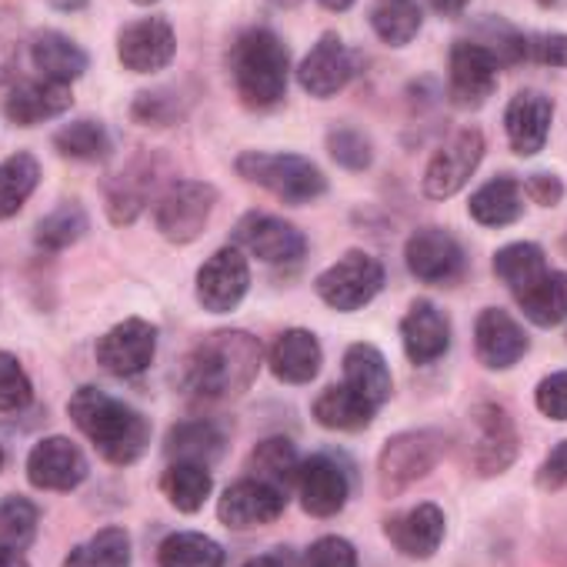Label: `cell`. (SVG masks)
Wrapping results in <instances>:
<instances>
[{"instance_id": "1", "label": "cell", "mask_w": 567, "mask_h": 567, "mask_svg": "<svg viewBox=\"0 0 567 567\" xmlns=\"http://www.w3.org/2000/svg\"><path fill=\"white\" fill-rule=\"evenodd\" d=\"M260 371V341L247 331L207 334L184 361V391L194 401L240 398Z\"/></svg>"}, {"instance_id": "2", "label": "cell", "mask_w": 567, "mask_h": 567, "mask_svg": "<svg viewBox=\"0 0 567 567\" xmlns=\"http://www.w3.org/2000/svg\"><path fill=\"white\" fill-rule=\"evenodd\" d=\"M68 411L71 421L81 427V434L97 447V454L107 464L127 467L141 461V454L151 444L147 417L97 388H78Z\"/></svg>"}, {"instance_id": "3", "label": "cell", "mask_w": 567, "mask_h": 567, "mask_svg": "<svg viewBox=\"0 0 567 567\" xmlns=\"http://www.w3.org/2000/svg\"><path fill=\"white\" fill-rule=\"evenodd\" d=\"M291 54L267 28L244 31L230 48V78L250 111H270L288 94Z\"/></svg>"}, {"instance_id": "4", "label": "cell", "mask_w": 567, "mask_h": 567, "mask_svg": "<svg viewBox=\"0 0 567 567\" xmlns=\"http://www.w3.org/2000/svg\"><path fill=\"white\" fill-rule=\"evenodd\" d=\"M237 174L288 204H311L328 190V177L321 174V167L298 154L247 151L237 157Z\"/></svg>"}, {"instance_id": "5", "label": "cell", "mask_w": 567, "mask_h": 567, "mask_svg": "<svg viewBox=\"0 0 567 567\" xmlns=\"http://www.w3.org/2000/svg\"><path fill=\"white\" fill-rule=\"evenodd\" d=\"M444 434L437 431H404L394 434L378 457V487L384 497H398L414 481L427 477L444 457Z\"/></svg>"}, {"instance_id": "6", "label": "cell", "mask_w": 567, "mask_h": 567, "mask_svg": "<svg viewBox=\"0 0 567 567\" xmlns=\"http://www.w3.org/2000/svg\"><path fill=\"white\" fill-rule=\"evenodd\" d=\"M315 288H318V298L328 308L351 315V311H361L364 305H371L381 295L384 267L368 250H348L341 260H334L328 270L318 274Z\"/></svg>"}, {"instance_id": "7", "label": "cell", "mask_w": 567, "mask_h": 567, "mask_svg": "<svg viewBox=\"0 0 567 567\" xmlns=\"http://www.w3.org/2000/svg\"><path fill=\"white\" fill-rule=\"evenodd\" d=\"M214 204H217V190L210 184H204V181H177L161 194V200L154 207V224H157L164 240L190 244L207 227V220L214 214Z\"/></svg>"}, {"instance_id": "8", "label": "cell", "mask_w": 567, "mask_h": 567, "mask_svg": "<svg viewBox=\"0 0 567 567\" xmlns=\"http://www.w3.org/2000/svg\"><path fill=\"white\" fill-rule=\"evenodd\" d=\"M467 461L481 477L504 474L517 457V427L501 404H477L467 417Z\"/></svg>"}, {"instance_id": "9", "label": "cell", "mask_w": 567, "mask_h": 567, "mask_svg": "<svg viewBox=\"0 0 567 567\" xmlns=\"http://www.w3.org/2000/svg\"><path fill=\"white\" fill-rule=\"evenodd\" d=\"M234 247L264 264H298L308 250V240L295 224L250 210L234 227Z\"/></svg>"}, {"instance_id": "10", "label": "cell", "mask_w": 567, "mask_h": 567, "mask_svg": "<svg viewBox=\"0 0 567 567\" xmlns=\"http://www.w3.org/2000/svg\"><path fill=\"white\" fill-rule=\"evenodd\" d=\"M484 157V134L477 127H464L457 131L427 164L424 171V194L431 200H447L454 197L467 181L471 174L477 171Z\"/></svg>"}, {"instance_id": "11", "label": "cell", "mask_w": 567, "mask_h": 567, "mask_svg": "<svg viewBox=\"0 0 567 567\" xmlns=\"http://www.w3.org/2000/svg\"><path fill=\"white\" fill-rule=\"evenodd\" d=\"M250 288V267L240 247H220L197 270V301L210 315L234 311Z\"/></svg>"}, {"instance_id": "12", "label": "cell", "mask_w": 567, "mask_h": 567, "mask_svg": "<svg viewBox=\"0 0 567 567\" xmlns=\"http://www.w3.org/2000/svg\"><path fill=\"white\" fill-rule=\"evenodd\" d=\"M284 507H288V491L247 477L224 491V497L217 501V517L230 530H250L274 524L284 514Z\"/></svg>"}, {"instance_id": "13", "label": "cell", "mask_w": 567, "mask_h": 567, "mask_svg": "<svg viewBox=\"0 0 567 567\" xmlns=\"http://www.w3.org/2000/svg\"><path fill=\"white\" fill-rule=\"evenodd\" d=\"M154 354H157V331L141 318L121 321L97 341V364L114 378L144 374Z\"/></svg>"}, {"instance_id": "14", "label": "cell", "mask_w": 567, "mask_h": 567, "mask_svg": "<svg viewBox=\"0 0 567 567\" xmlns=\"http://www.w3.org/2000/svg\"><path fill=\"white\" fill-rule=\"evenodd\" d=\"M501 61L487 44L457 41L451 48V101L457 107H481L497 87Z\"/></svg>"}, {"instance_id": "15", "label": "cell", "mask_w": 567, "mask_h": 567, "mask_svg": "<svg viewBox=\"0 0 567 567\" xmlns=\"http://www.w3.org/2000/svg\"><path fill=\"white\" fill-rule=\"evenodd\" d=\"M408 270L424 284H454L464 274V250L454 234L441 227H421L404 247Z\"/></svg>"}, {"instance_id": "16", "label": "cell", "mask_w": 567, "mask_h": 567, "mask_svg": "<svg viewBox=\"0 0 567 567\" xmlns=\"http://www.w3.org/2000/svg\"><path fill=\"white\" fill-rule=\"evenodd\" d=\"M174 54H177V41L164 18L134 21L117 34V58L134 74L164 71L174 61Z\"/></svg>"}, {"instance_id": "17", "label": "cell", "mask_w": 567, "mask_h": 567, "mask_svg": "<svg viewBox=\"0 0 567 567\" xmlns=\"http://www.w3.org/2000/svg\"><path fill=\"white\" fill-rule=\"evenodd\" d=\"M354 74H358V54L338 34H324L298 68V81L311 97H334L351 84Z\"/></svg>"}, {"instance_id": "18", "label": "cell", "mask_w": 567, "mask_h": 567, "mask_svg": "<svg viewBox=\"0 0 567 567\" xmlns=\"http://www.w3.org/2000/svg\"><path fill=\"white\" fill-rule=\"evenodd\" d=\"M28 481L41 491H74L87 481V457L68 437H44L28 454Z\"/></svg>"}, {"instance_id": "19", "label": "cell", "mask_w": 567, "mask_h": 567, "mask_svg": "<svg viewBox=\"0 0 567 567\" xmlns=\"http://www.w3.org/2000/svg\"><path fill=\"white\" fill-rule=\"evenodd\" d=\"M298 491L308 514L334 517L338 511H344L351 497V481L331 454H311L298 467Z\"/></svg>"}, {"instance_id": "20", "label": "cell", "mask_w": 567, "mask_h": 567, "mask_svg": "<svg viewBox=\"0 0 567 567\" xmlns=\"http://www.w3.org/2000/svg\"><path fill=\"white\" fill-rule=\"evenodd\" d=\"M74 104L71 84H58L48 78L18 81L4 97V117L18 127H38L51 117H61Z\"/></svg>"}, {"instance_id": "21", "label": "cell", "mask_w": 567, "mask_h": 567, "mask_svg": "<svg viewBox=\"0 0 567 567\" xmlns=\"http://www.w3.org/2000/svg\"><path fill=\"white\" fill-rule=\"evenodd\" d=\"M474 348L484 368L491 371H507L527 354V334L524 328L501 308L481 311L474 324Z\"/></svg>"}, {"instance_id": "22", "label": "cell", "mask_w": 567, "mask_h": 567, "mask_svg": "<svg viewBox=\"0 0 567 567\" xmlns=\"http://www.w3.org/2000/svg\"><path fill=\"white\" fill-rule=\"evenodd\" d=\"M550 117H554L550 97H544L540 91H520L504 111V131H507L514 154L534 157L537 151H544Z\"/></svg>"}, {"instance_id": "23", "label": "cell", "mask_w": 567, "mask_h": 567, "mask_svg": "<svg viewBox=\"0 0 567 567\" xmlns=\"http://www.w3.org/2000/svg\"><path fill=\"white\" fill-rule=\"evenodd\" d=\"M401 341L411 364H434L451 348V321L431 301H414L401 321Z\"/></svg>"}, {"instance_id": "24", "label": "cell", "mask_w": 567, "mask_h": 567, "mask_svg": "<svg viewBox=\"0 0 567 567\" xmlns=\"http://www.w3.org/2000/svg\"><path fill=\"white\" fill-rule=\"evenodd\" d=\"M388 540L414 560L434 557V550L444 540V511L437 504H417L384 524Z\"/></svg>"}, {"instance_id": "25", "label": "cell", "mask_w": 567, "mask_h": 567, "mask_svg": "<svg viewBox=\"0 0 567 567\" xmlns=\"http://www.w3.org/2000/svg\"><path fill=\"white\" fill-rule=\"evenodd\" d=\"M321 344L311 331L305 328H291V331H284L274 348H270V371L277 381L284 384H311L321 371Z\"/></svg>"}, {"instance_id": "26", "label": "cell", "mask_w": 567, "mask_h": 567, "mask_svg": "<svg viewBox=\"0 0 567 567\" xmlns=\"http://www.w3.org/2000/svg\"><path fill=\"white\" fill-rule=\"evenodd\" d=\"M31 61L41 78L58 84H74L87 71V54L61 31H44L31 41Z\"/></svg>"}, {"instance_id": "27", "label": "cell", "mask_w": 567, "mask_h": 567, "mask_svg": "<svg viewBox=\"0 0 567 567\" xmlns=\"http://www.w3.org/2000/svg\"><path fill=\"white\" fill-rule=\"evenodd\" d=\"M344 384L381 408L391 398V371L374 344H351L344 354Z\"/></svg>"}, {"instance_id": "28", "label": "cell", "mask_w": 567, "mask_h": 567, "mask_svg": "<svg viewBox=\"0 0 567 567\" xmlns=\"http://www.w3.org/2000/svg\"><path fill=\"white\" fill-rule=\"evenodd\" d=\"M224 444H227V437L214 421H184L167 431L164 454L171 461H190V464L210 467L224 454Z\"/></svg>"}, {"instance_id": "29", "label": "cell", "mask_w": 567, "mask_h": 567, "mask_svg": "<svg viewBox=\"0 0 567 567\" xmlns=\"http://www.w3.org/2000/svg\"><path fill=\"white\" fill-rule=\"evenodd\" d=\"M467 210L484 227H507V224H514L524 214L520 184L511 174H501V177L487 181L481 190H474Z\"/></svg>"}, {"instance_id": "30", "label": "cell", "mask_w": 567, "mask_h": 567, "mask_svg": "<svg viewBox=\"0 0 567 567\" xmlns=\"http://www.w3.org/2000/svg\"><path fill=\"white\" fill-rule=\"evenodd\" d=\"M524 318L537 328H557L567 318V274L547 270L524 295H517Z\"/></svg>"}, {"instance_id": "31", "label": "cell", "mask_w": 567, "mask_h": 567, "mask_svg": "<svg viewBox=\"0 0 567 567\" xmlns=\"http://www.w3.org/2000/svg\"><path fill=\"white\" fill-rule=\"evenodd\" d=\"M374 414H378V408L368 398H361L358 391H351L348 384H334L315 401L318 424H324L331 431H364L374 421Z\"/></svg>"}, {"instance_id": "32", "label": "cell", "mask_w": 567, "mask_h": 567, "mask_svg": "<svg viewBox=\"0 0 567 567\" xmlns=\"http://www.w3.org/2000/svg\"><path fill=\"white\" fill-rule=\"evenodd\" d=\"M154 187V171L144 164H134L127 171H121L117 177L107 181V214L114 224H134L137 214L147 207Z\"/></svg>"}, {"instance_id": "33", "label": "cell", "mask_w": 567, "mask_h": 567, "mask_svg": "<svg viewBox=\"0 0 567 567\" xmlns=\"http://www.w3.org/2000/svg\"><path fill=\"white\" fill-rule=\"evenodd\" d=\"M161 491L164 497L184 511V514H194L204 507V501L210 497L214 491V477L204 464H190V461H171V467L164 471L161 477Z\"/></svg>"}, {"instance_id": "34", "label": "cell", "mask_w": 567, "mask_h": 567, "mask_svg": "<svg viewBox=\"0 0 567 567\" xmlns=\"http://www.w3.org/2000/svg\"><path fill=\"white\" fill-rule=\"evenodd\" d=\"M161 567H224V547L197 530H177L157 547Z\"/></svg>"}, {"instance_id": "35", "label": "cell", "mask_w": 567, "mask_h": 567, "mask_svg": "<svg viewBox=\"0 0 567 567\" xmlns=\"http://www.w3.org/2000/svg\"><path fill=\"white\" fill-rule=\"evenodd\" d=\"M494 274L507 284L511 295H524L537 277L547 274V260H544V250L537 244H527V240H517V244H507L494 254Z\"/></svg>"}, {"instance_id": "36", "label": "cell", "mask_w": 567, "mask_h": 567, "mask_svg": "<svg viewBox=\"0 0 567 567\" xmlns=\"http://www.w3.org/2000/svg\"><path fill=\"white\" fill-rule=\"evenodd\" d=\"M298 451L288 437H267L250 451V471L257 481L274 484L280 491H288L291 484H298Z\"/></svg>"}, {"instance_id": "37", "label": "cell", "mask_w": 567, "mask_h": 567, "mask_svg": "<svg viewBox=\"0 0 567 567\" xmlns=\"http://www.w3.org/2000/svg\"><path fill=\"white\" fill-rule=\"evenodd\" d=\"M494 58L504 61H534L547 68H567V34H511L491 48Z\"/></svg>"}, {"instance_id": "38", "label": "cell", "mask_w": 567, "mask_h": 567, "mask_svg": "<svg viewBox=\"0 0 567 567\" xmlns=\"http://www.w3.org/2000/svg\"><path fill=\"white\" fill-rule=\"evenodd\" d=\"M421 24H424V14L417 8V0H378L371 11L374 34L391 48L411 44L417 38Z\"/></svg>"}, {"instance_id": "39", "label": "cell", "mask_w": 567, "mask_h": 567, "mask_svg": "<svg viewBox=\"0 0 567 567\" xmlns=\"http://www.w3.org/2000/svg\"><path fill=\"white\" fill-rule=\"evenodd\" d=\"M64 567H131V537L124 527H104L84 544H78Z\"/></svg>"}, {"instance_id": "40", "label": "cell", "mask_w": 567, "mask_h": 567, "mask_svg": "<svg viewBox=\"0 0 567 567\" xmlns=\"http://www.w3.org/2000/svg\"><path fill=\"white\" fill-rule=\"evenodd\" d=\"M41 181V164L31 154H14L0 164V220L14 217L28 197L38 190Z\"/></svg>"}, {"instance_id": "41", "label": "cell", "mask_w": 567, "mask_h": 567, "mask_svg": "<svg viewBox=\"0 0 567 567\" xmlns=\"http://www.w3.org/2000/svg\"><path fill=\"white\" fill-rule=\"evenodd\" d=\"M54 147L74 161H104L114 144L101 121H74L54 134Z\"/></svg>"}, {"instance_id": "42", "label": "cell", "mask_w": 567, "mask_h": 567, "mask_svg": "<svg viewBox=\"0 0 567 567\" xmlns=\"http://www.w3.org/2000/svg\"><path fill=\"white\" fill-rule=\"evenodd\" d=\"M84 230H87V214H84V207L81 204H74V200H68V204H61L54 214H48L41 224H38V247H44V250H64V247H71V244H78L81 237H84Z\"/></svg>"}, {"instance_id": "43", "label": "cell", "mask_w": 567, "mask_h": 567, "mask_svg": "<svg viewBox=\"0 0 567 567\" xmlns=\"http://www.w3.org/2000/svg\"><path fill=\"white\" fill-rule=\"evenodd\" d=\"M38 537V507L28 497H8L0 504V547L24 550Z\"/></svg>"}, {"instance_id": "44", "label": "cell", "mask_w": 567, "mask_h": 567, "mask_svg": "<svg viewBox=\"0 0 567 567\" xmlns=\"http://www.w3.org/2000/svg\"><path fill=\"white\" fill-rule=\"evenodd\" d=\"M34 398V384L28 378V371L21 368V361L8 351H0V411L14 414L24 411Z\"/></svg>"}, {"instance_id": "45", "label": "cell", "mask_w": 567, "mask_h": 567, "mask_svg": "<svg viewBox=\"0 0 567 567\" xmlns=\"http://www.w3.org/2000/svg\"><path fill=\"white\" fill-rule=\"evenodd\" d=\"M328 151H331V157H334L341 167H348V171H364V167H371V161H374L371 141H368L361 131H351V127L331 131V134H328Z\"/></svg>"}, {"instance_id": "46", "label": "cell", "mask_w": 567, "mask_h": 567, "mask_svg": "<svg viewBox=\"0 0 567 567\" xmlns=\"http://www.w3.org/2000/svg\"><path fill=\"white\" fill-rule=\"evenodd\" d=\"M305 567H358V550L348 537L328 534L305 550Z\"/></svg>"}, {"instance_id": "47", "label": "cell", "mask_w": 567, "mask_h": 567, "mask_svg": "<svg viewBox=\"0 0 567 567\" xmlns=\"http://www.w3.org/2000/svg\"><path fill=\"white\" fill-rule=\"evenodd\" d=\"M537 411L550 421H567V371H557V374H547L540 384H537Z\"/></svg>"}, {"instance_id": "48", "label": "cell", "mask_w": 567, "mask_h": 567, "mask_svg": "<svg viewBox=\"0 0 567 567\" xmlns=\"http://www.w3.org/2000/svg\"><path fill=\"white\" fill-rule=\"evenodd\" d=\"M21 34H24V28H21L18 14L0 11V84H4L14 74V68H18Z\"/></svg>"}, {"instance_id": "49", "label": "cell", "mask_w": 567, "mask_h": 567, "mask_svg": "<svg viewBox=\"0 0 567 567\" xmlns=\"http://www.w3.org/2000/svg\"><path fill=\"white\" fill-rule=\"evenodd\" d=\"M177 114H181V111H177V101H174L171 91H154V94L147 91V94H141L137 104H134V117L144 121V124H157V127L171 124Z\"/></svg>"}, {"instance_id": "50", "label": "cell", "mask_w": 567, "mask_h": 567, "mask_svg": "<svg viewBox=\"0 0 567 567\" xmlns=\"http://www.w3.org/2000/svg\"><path fill=\"white\" fill-rule=\"evenodd\" d=\"M524 190H527V197L534 200V204H540V207H554L560 197H564V184H560V177L557 174H530L527 177V184H524Z\"/></svg>"}, {"instance_id": "51", "label": "cell", "mask_w": 567, "mask_h": 567, "mask_svg": "<svg viewBox=\"0 0 567 567\" xmlns=\"http://www.w3.org/2000/svg\"><path fill=\"white\" fill-rule=\"evenodd\" d=\"M537 484L554 491V487H564L567 484V441H560L540 464L537 471Z\"/></svg>"}, {"instance_id": "52", "label": "cell", "mask_w": 567, "mask_h": 567, "mask_svg": "<svg viewBox=\"0 0 567 567\" xmlns=\"http://www.w3.org/2000/svg\"><path fill=\"white\" fill-rule=\"evenodd\" d=\"M244 567H295V550L291 547H274L260 557H250Z\"/></svg>"}, {"instance_id": "53", "label": "cell", "mask_w": 567, "mask_h": 567, "mask_svg": "<svg viewBox=\"0 0 567 567\" xmlns=\"http://www.w3.org/2000/svg\"><path fill=\"white\" fill-rule=\"evenodd\" d=\"M471 4V0H431V8L437 11V14H444V18H457V14H464V8Z\"/></svg>"}, {"instance_id": "54", "label": "cell", "mask_w": 567, "mask_h": 567, "mask_svg": "<svg viewBox=\"0 0 567 567\" xmlns=\"http://www.w3.org/2000/svg\"><path fill=\"white\" fill-rule=\"evenodd\" d=\"M0 567H31L28 557L14 547H0Z\"/></svg>"}, {"instance_id": "55", "label": "cell", "mask_w": 567, "mask_h": 567, "mask_svg": "<svg viewBox=\"0 0 567 567\" xmlns=\"http://www.w3.org/2000/svg\"><path fill=\"white\" fill-rule=\"evenodd\" d=\"M51 4L58 8V11H81L87 0H51Z\"/></svg>"}, {"instance_id": "56", "label": "cell", "mask_w": 567, "mask_h": 567, "mask_svg": "<svg viewBox=\"0 0 567 567\" xmlns=\"http://www.w3.org/2000/svg\"><path fill=\"white\" fill-rule=\"evenodd\" d=\"M318 4H321V8H328V11H334V14H338V11H348V8H351V4H354V0H318Z\"/></svg>"}, {"instance_id": "57", "label": "cell", "mask_w": 567, "mask_h": 567, "mask_svg": "<svg viewBox=\"0 0 567 567\" xmlns=\"http://www.w3.org/2000/svg\"><path fill=\"white\" fill-rule=\"evenodd\" d=\"M274 4H298V0H274Z\"/></svg>"}, {"instance_id": "58", "label": "cell", "mask_w": 567, "mask_h": 567, "mask_svg": "<svg viewBox=\"0 0 567 567\" xmlns=\"http://www.w3.org/2000/svg\"><path fill=\"white\" fill-rule=\"evenodd\" d=\"M134 4H157V0H134Z\"/></svg>"}, {"instance_id": "59", "label": "cell", "mask_w": 567, "mask_h": 567, "mask_svg": "<svg viewBox=\"0 0 567 567\" xmlns=\"http://www.w3.org/2000/svg\"><path fill=\"white\" fill-rule=\"evenodd\" d=\"M0 467H4V447H0Z\"/></svg>"}, {"instance_id": "60", "label": "cell", "mask_w": 567, "mask_h": 567, "mask_svg": "<svg viewBox=\"0 0 567 567\" xmlns=\"http://www.w3.org/2000/svg\"><path fill=\"white\" fill-rule=\"evenodd\" d=\"M544 4H560V0H544Z\"/></svg>"}, {"instance_id": "61", "label": "cell", "mask_w": 567, "mask_h": 567, "mask_svg": "<svg viewBox=\"0 0 567 567\" xmlns=\"http://www.w3.org/2000/svg\"><path fill=\"white\" fill-rule=\"evenodd\" d=\"M564 250H567V237H564Z\"/></svg>"}]
</instances>
